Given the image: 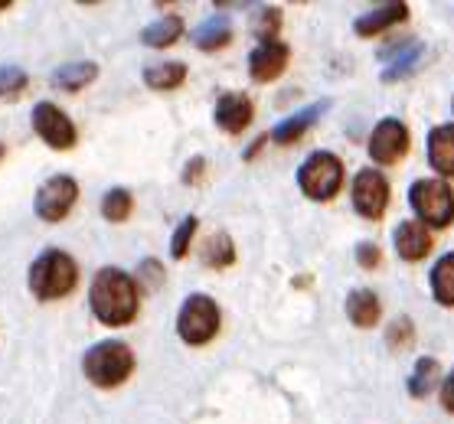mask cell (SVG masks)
Instances as JSON below:
<instances>
[{
  "label": "cell",
  "mask_w": 454,
  "mask_h": 424,
  "mask_svg": "<svg viewBox=\"0 0 454 424\" xmlns=\"http://www.w3.org/2000/svg\"><path fill=\"white\" fill-rule=\"evenodd\" d=\"M89 307L105 327H128L137 317V281L121 268H102L89 288Z\"/></svg>",
  "instance_id": "obj_1"
},
{
  "label": "cell",
  "mask_w": 454,
  "mask_h": 424,
  "mask_svg": "<svg viewBox=\"0 0 454 424\" xmlns=\"http://www.w3.org/2000/svg\"><path fill=\"white\" fill-rule=\"evenodd\" d=\"M75 284H79V265L66 251L50 249L30 265V290L36 300L69 297L75 290Z\"/></svg>",
  "instance_id": "obj_2"
},
{
  "label": "cell",
  "mask_w": 454,
  "mask_h": 424,
  "mask_svg": "<svg viewBox=\"0 0 454 424\" xmlns=\"http://www.w3.org/2000/svg\"><path fill=\"white\" fill-rule=\"evenodd\" d=\"M85 379L98 389H118L121 382L131 379L135 373V352L121 340H102L85 352L82 359Z\"/></svg>",
  "instance_id": "obj_3"
},
{
  "label": "cell",
  "mask_w": 454,
  "mask_h": 424,
  "mask_svg": "<svg viewBox=\"0 0 454 424\" xmlns=\"http://www.w3.org/2000/svg\"><path fill=\"white\" fill-rule=\"evenodd\" d=\"M219 323H223V313L216 300L209 294H190L176 313V336L186 346H207L209 340H216Z\"/></svg>",
  "instance_id": "obj_4"
},
{
  "label": "cell",
  "mask_w": 454,
  "mask_h": 424,
  "mask_svg": "<svg viewBox=\"0 0 454 424\" xmlns=\"http://www.w3.org/2000/svg\"><path fill=\"white\" fill-rule=\"evenodd\" d=\"M298 187L301 193L314 203H327L340 193L343 187V160L331 150H317L298 166Z\"/></svg>",
  "instance_id": "obj_5"
},
{
  "label": "cell",
  "mask_w": 454,
  "mask_h": 424,
  "mask_svg": "<svg viewBox=\"0 0 454 424\" xmlns=\"http://www.w3.org/2000/svg\"><path fill=\"white\" fill-rule=\"evenodd\" d=\"M409 206L422 226L448 228L454 222V189L444 180H419L409 189Z\"/></svg>",
  "instance_id": "obj_6"
},
{
  "label": "cell",
  "mask_w": 454,
  "mask_h": 424,
  "mask_svg": "<svg viewBox=\"0 0 454 424\" xmlns=\"http://www.w3.org/2000/svg\"><path fill=\"white\" fill-rule=\"evenodd\" d=\"M75 199H79V183H75L73 176H50V180H43L36 197H33V212L43 222H62L73 212Z\"/></svg>",
  "instance_id": "obj_7"
},
{
  "label": "cell",
  "mask_w": 454,
  "mask_h": 424,
  "mask_svg": "<svg viewBox=\"0 0 454 424\" xmlns=\"http://www.w3.org/2000/svg\"><path fill=\"white\" fill-rule=\"evenodd\" d=\"M33 131H36L43 144L52 147V150H73L75 141H79V131H75L73 118L52 102H40L33 108Z\"/></svg>",
  "instance_id": "obj_8"
},
{
  "label": "cell",
  "mask_w": 454,
  "mask_h": 424,
  "mask_svg": "<svg viewBox=\"0 0 454 424\" xmlns=\"http://www.w3.org/2000/svg\"><path fill=\"white\" fill-rule=\"evenodd\" d=\"M350 197H353V209H356L363 219H382V212L389 206V180H386L380 170L366 166V170H360L356 180H353Z\"/></svg>",
  "instance_id": "obj_9"
},
{
  "label": "cell",
  "mask_w": 454,
  "mask_h": 424,
  "mask_svg": "<svg viewBox=\"0 0 454 424\" xmlns=\"http://www.w3.org/2000/svg\"><path fill=\"white\" fill-rule=\"evenodd\" d=\"M405 154H409V127L399 118H382L370 135V157L382 166H393Z\"/></svg>",
  "instance_id": "obj_10"
},
{
  "label": "cell",
  "mask_w": 454,
  "mask_h": 424,
  "mask_svg": "<svg viewBox=\"0 0 454 424\" xmlns=\"http://www.w3.org/2000/svg\"><path fill=\"white\" fill-rule=\"evenodd\" d=\"M291 59V50L285 40H258V46L248 52V75L252 82H275Z\"/></svg>",
  "instance_id": "obj_11"
},
{
  "label": "cell",
  "mask_w": 454,
  "mask_h": 424,
  "mask_svg": "<svg viewBox=\"0 0 454 424\" xmlns=\"http://www.w3.org/2000/svg\"><path fill=\"white\" fill-rule=\"evenodd\" d=\"M252 114H255V104L248 98L246 92H223L216 98V118L219 131H226V135H242L252 121Z\"/></svg>",
  "instance_id": "obj_12"
},
{
  "label": "cell",
  "mask_w": 454,
  "mask_h": 424,
  "mask_svg": "<svg viewBox=\"0 0 454 424\" xmlns=\"http://www.w3.org/2000/svg\"><path fill=\"white\" fill-rule=\"evenodd\" d=\"M327 108H331V102H317V104H308V108H301V112L288 114L285 121H278V125H275V131L269 135V141H275V144H281V147L298 144L301 137H304V131L317 125V118L327 112Z\"/></svg>",
  "instance_id": "obj_13"
},
{
  "label": "cell",
  "mask_w": 454,
  "mask_h": 424,
  "mask_svg": "<svg viewBox=\"0 0 454 424\" xmlns=\"http://www.w3.org/2000/svg\"><path fill=\"white\" fill-rule=\"evenodd\" d=\"M405 17H409V4H403V0L380 4V7H372V11L363 13V17H356L353 33L370 40V36H380L382 30H389V27H395V23H403Z\"/></svg>",
  "instance_id": "obj_14"
},
{
  "label": "cell",
  "mask_w": 454,
  "mask_h": 424,
  "mask_svg": "<svg viewBox=\"0 0 454 424\" xmlns=\"http://www.w3.org/2000/svg\"><path fill=\"white\" fill-rule=\"evenodd\" d=\"M393 242L403 261H422L432 251V232L422 222H399Z\"/></svg>",
  "instance_id": "obj_15"
},
{
  "label": "cell",
  "mask_w": 454,
  "mask_h": 424,
  "mask_svg": "<svg viewBox=\"0 0 454 424\" xmlns=\"http://www.w3.org/2000/svg\"><path fill=\"white\" fill-rule=\"evenodd\" d=\"M428 164L434 173L454 176V125H438L428 131Z\"/></svg>",
  "instance_id": "obj_16"
},
{
  "label": "cell",
  "mask_w": 454,
  "mask_h": 424,
  "mask_svg": "<svg viewBox=\"0 0 454 424\" xmlns=\"http://www.w3.org/2000/svg\"><path fill=\"white\" fill-rule=\"evenodd\" d=\"M380 313H382V304H380V297H376V290L356 288L347 294V317H350L353 327L370 330V327L380 323Z\"/></svg>",
  "instance_id": "obj_17"
},
{
  "label": "cell",
  "mask_w": 454,
  "mask_h": 424,
  "mask_svg": "<svg viewBox=\"0 0 454 424\" xmlns=\"http://www.w3.org/2000/svg\"><path fill=\"white\" fill-rule=\"evenodd\" d=\"M95 79H98V63H92V59L66 63L50 75L52 89H59V92H82V89H89Z\"/></svg>",
  "instance_id": "obj_18"
},
{
  "label": "cell",
  "mask_w": 454,
  "mask_h": 424,
  "mask_svg": "<svg viewBox=\"0 0 454 424\" xmlns=\"http://www.w3.org/2000/svg\"><path fill=\"white\" fill-rule=\"evenodd\" d=\"M229 42H232V20L223 17V13H213L209 20H203L197 30H193V46L203 52L226 50Z\"/></svg>",
  "instance_id": "obj_19"
},
{
  "label": "cell",
  "mask_w": 454,
  "mask_h": 424,
  "mask_svg": "<svg viewBox=\"0 0 454 424\" xmlns=\"http://www.w3.org/2000/svg\"><path fill=\"white\" fill-rule=\"evenodd\" d=\"M180 36H184V17H180V13H164V17H157L151 27L141 30V42L151 46V50H167V46H174Z\"/></svg>",
  "instance_id": "obj_20"
},
{
  "label": "cell",
  "mask_w": 454,
  "mask_h": 424,
  "mask_svg": "<svg viewBox=\"0 0 454 424\" xmlns=\"http://www.w3.org/2000/svg\"><path fill=\"white\" fill-rule=\"evenodd\" d=\"M186 82V66L184 63H157L145 69V85L154 92H174Z\"/></svg>",
  "instance_id": "obj_21"
},
{
  "label": "cell",
  "mask_w": 454,
  "mask_h": 424,
  "mask_svg": "<svg viewBox=\"0 0 454 424\" xmlns=\"http://www.w3.org/2000/svg\"><path fill=\"white\" fill-rule=\"evenodd\" d=\"M432 294L442 307H454V251L434 261L432 268Z\"/></svg>",
  "instance_id": "obj_22"
},
{
  "label": "cell",
  "mask_w": 454,
  "mask_h": 424,
  "mask_svg": "<svg viewBox=\"0 0 454 424\" xmlns=\"http://www.w3.org/2000/svg\"><path fill=\"white\" fill-rule=\"evenodd\" d=\"M236 261V245H232V238L226 235V232H216V235L207 238V245H203V265H209V268H229Z\"/></svg>",
  "instance_id": "obj_23"
},
{
  "label": "cell",
  "mask_w": 454,
  "mask_h": 424,
  "mask_svg": "<svg viewBox=\"0 0 454 424\" xmlns=\"http://www.w3.org/2000/svg\"><path fill=\"white\" fill-rule=\"evenodd\" d=\"M434 382H442V369H438V362L432 356H422V359L415 362L412 379H409V395L412 398H425L434 389Z\"/></svg>",
  "instance_id": "obj_24"
},
{
  "label": "cell",
  "mask_w": 454,
  "mask_h": 424,
  "mask_svg": "<svg viewBox=\"0 0 454 424\" xmlns=\"http://www.w3.org/2000/svg\"><path fill=\"white\" fill-rule=\"evenodd\" d=\"M131 209H135V197L121 187L108 189V193L102 197V216L108 219V222H114V226L131 216Z\"/></svg>",
  "instance_id": "obj_25"
},
{
  "label": "cell",
  "mask_w": 454,
  "mask_h": 424,
  "mask_svg": "<svg viewBox=\"0 0 454 424\" xmlns=\"http://www.w3.org/2000/svg\"><path fill=\"white\" fill-rule=\"evenodd\" d=\"M419 56H422V46L419 42H409L403 50L395 52V59L389 63V69L382 73V82H395V79H403V75L412 73V66L419 63Z\"/></svg>",
  "instance_id": "obj_26"
},
{
  "label": "cell",
  "mask_w": 454,
  "mask_h": 424,
  "mask_svg": "<svg viewBox=\"0 0 454 424\" xmlns=\"http://www.w3.org/2000/svg\"><path fill=\"white\" fill-rule=\"evenodd\" d=\"M197 226H200L197 216H186L184 222L174 228V238H170V258L180 261L186 251H190V242H193V235H197Z\"/></svg>",
  "instance_id": "obj_27"
},
{
  "label": "cell",
  "mask_w": 454,
  "mask_h": 424,
  "mask_svg": "<svg viewBox=\"0 0 454 424\" xmlns=\"http://www.w3.org/2000/svg\"><path fill=\"white\" fill-rule=\"evenodd\" d=\"M30 85V75L20 66H0V98H17Z\"/></svg>",
  "instance_id": "obj_28"
},
{
  "label": "cell",
  "mask_w": 454,
  "mask_h": 424,
  "mask_svg": "<svg viewBox=\"0 0 454 424\" xmlns=\"http://www.w3.org/2000/svg\"><path fill=\"white\" fill-rule=\"evenodd\" d=\"M255 30H258L262 40H278V30H281V11L278 7H265V11L258 13Z\"/></svg>",
  "instance_id": "obj_29"
},
{
  "label": "cell",
  "mask_w": 454,
  "mask_h": 424,
  "mask_svg": "<svg viewBox=\"0 0 454 424\" xmlns=\"http://www.w3.org/2000/svg\"><path fill=\"white\" fill-rule=\"evenodd\" d=\"M412 340V320H405V317H399V320L389 327V346H405V343Z\"/></svg>",
  "instance_id": "obj_30"
},
{
  "label": "cell",
  "mask_w": 454,
  "mask_h": 424,
  "mask_svg": "<svg viewBox=\"0 0 454 424\" xmlns=\"http://www.w3.org/2000/svg\"><path fill=\"white\" fill-rule=\"evenodd\" d=\"M356 261H360V268H376L382 261V255L372 242H360V245H356Z\"/></svg>",
  "instance_id": "obj_31"
},
{
  "label": "cell",
  "mask_w": 454,
  "mask_h": 424,
  "mask_svg": "<svg viewBox=\"0 0 454 424\" xmlns=\"http://www.w3.org/2000/svg\"><path fill=\"white\" fill-rule=\"evenodd\" d=\"M137 274H141L147 284H160V281H164V268H160V261H154V258L141 261V271H137Z\"/></svg>",
  "instance_id": "obj_32"
},
{
  "label": "cell",
  "mask_w": 454,
  "mask_h": 424,
  "mask_svg": "<svg viewBox=\"0 0 454 424\" xmlns=\"http://www.w3.org/2000/svg\"><path fill=\"white\" fill-rule=\"evenodd\" d=\"M203 170H207V160H203V157H193V160L184 166V183H190V187H193V183H200Z\"/></svg>",
  "instance_id": "obj_33"
},
{
  "label": "cell",
  "mask_w": 454,
  "mask_h": 424,
  "mask_svg": "<svg viewBox=\"0 0 454 424\" xmlns=\"http://www.w3.org/2000/svg\"><path fill=\"white\" fill-rule=\"evenodd\" d=\"M442 408L454 414V369L442 379Z\"/></svg>",
  "instance_id": "obj_34"
},
{
  "label": "cell",
  "mask_w": 454,
  "mask_h": 424,
  "mask_svg": "<svg viewBox=\"0 0 454 424\" xmlns=\"http://www.w3.org/2000/svg\"><path fill=\"white\" fill-rule=\"evenodd\" d=\"M265 144H269V135H258L255 141H252V147H248V150H246V160H252V157H255L258 150H262V147H265Z\"/></svg>",
  "instance_id": "obj_35"
},
{
  "label": "cell",
  "mask_w": 454,
  "mask_h": 424,
  "mask_svg": "<svg viewBox=\"0 0 454 424\" xmlns=\"http://www.w3.org/2000/svg\"><path fill=\"white\" fill-rule=\"evenodd\" d=\"M7 7H11V0H0V13L7 11Z\"/></svg>",
  "instance_id": "obj_36"
},
{
  "label": "cell",
  "mask_w": 454,
  "mask_h": 424,
  "mask_svg": "<svg viewBox=\"0 0 454 424\" xmlns=\"http://www.w3.org/2000/svg\"><path fill=\"white\" fill-rule=\"evenodd\" d=\"M4 154H7V150H4V144H0V160H4Z\"/></svg>",
  "instance_id": "obj_37"
},
{
  "label": "cell",
  "mask_w": 454,
  "mask_h": 424,
  "mask_svg": "<svg viewBox=\"0 0 454 424\" xmlns=\"http://www.w3.org/2000/svg\"><path fill=\"white\" fill-rule=\"evenodd\" d=\"M451 112H454V102H451Z\"/></svg>",
  "instance_id": "obj_38"
}]
</instances>
